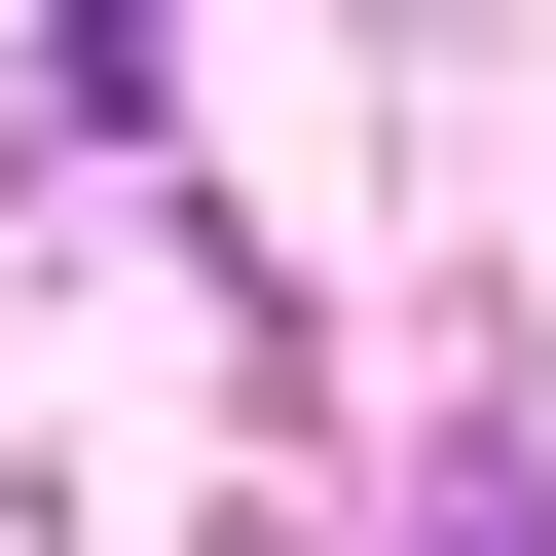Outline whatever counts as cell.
Wrapping results in <instances>:
<instances>
[{
    "label": "cell",
    "mask_w": 556,
    "mask_h": 556,
    "mask_svg": "<svg viewBox=\"0 0 556 556\" xmlns=\"http://www.w3.org/2000/svg\"><path fill=\"white\" fill-rule=\"evenodd\" d=\"M408 556H556V519H519V482H445V519H408Z\"/></svg>",
    "instance_id": "1"
}]
</instances>
